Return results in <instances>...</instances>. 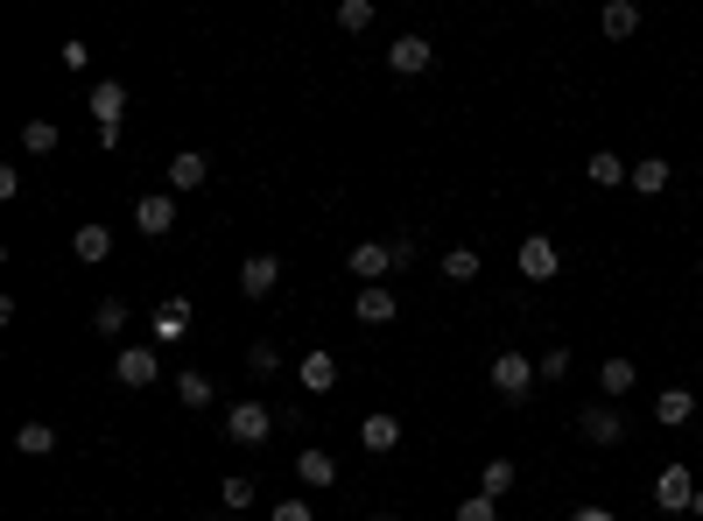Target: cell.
<instances>
[{
  "label": "cell",
  "instance_id": "obj_1",
  "mask_svg": "<svg viewBox=\"0 0 703 521\" xmlns=\"http://www.w3.org/2000/svg\"><path fill=\"white\" fill-rule=\"evenodd\" d=\"M535 381H542V374H535L528 352H514V346L492 352V395H500V401H528V395H535Z\"/></svg>",
  "mask_w": 703,
  "mask_h": 521
},
{
  "label": "cell",
  "instance_id": "obj_2",
  "mask_svg": "<svg viewBox=\"0 0 703 521\" xmlns=\"http://www.w3.org/2000/svg\"><path fill=\"white\" fill-rule=\"evenodd\" d=\"M514 261H520V282H556L563 275V255H556V240H549V233H528Z\"/></svg>",
  "mask_w": 703,
  "mask_h": 521
},
{
  "label": "cell",
  "instance_id": "obj_3",
  "mask_svg": "<svg viewBox=\"0 0 703 521\" xmlns=\"http://www.w3.org/2000/svg\"><path fill=\"white\" fill-rule=\"evenodd\" d=\"M267 430H275L267 401H233V409H226V437L247 444V451H253V444H267Z\"/></svg>",
  "mask_w": 703,
  "mask_h": 521
},
{
  "label": "cell",
  "instance_id": "obj_4",
  "mask_svg": "<svg viewBox=\"0 0 703 521\" xmlns=\"http://www.w3.org/2000/svg\"><path fill=\"white\" fill-rule=\"evenodd\" d=\"M654 508H662V514H690V508H696L690 466H662V480H654Z\"/></svg>",
  "mask_w": 703,
  "mask_h": 521
},
{
  "label": "cell",
  "instance_id": "obj_5",
  "mask_svg": "<svg viewBox=\"0 0 703 521\" xmlns=\"http://www.w3.org/2000/svg\"><path fill=\"white\" fill-rule=\"evenodd\" d=\"M275 289H281V261L275 255H247L239 261V296H247V303H267Z\"/></svg>",
  "mask_w": 703,
  "mask_h": 521
},
{
  "label": "cell",
  "instance_id": "obj_6",
  "mask_svg": "<svg viewBox=\"0 0 703 521\" xmlns=\"http://www.w3.org/2000/svg\"><path fill=\"white\" fill-rule=\"evenodd\" d=\"M429 64H437L429 36H394V42H387V71H394V78H423Z\"/></svg>",
  "mask_w": 703,
  "mask_h": 521
},
{
  "label": "cell",
  "instance_id": "obj_7",
  "mask_svg": "<svg viewBox=\"0 0 703 521\" xmlns=\"http://www.w3.org/2000/svg\"><path fill=\"white\" fill-rule=\"evenodd\" d=\"M134 226H141L148 240L176 233V190H148V198H134Z\"/></svg>",
  "mask_w": 703,
  "mask_h": 521
},
{
  "label": "cell",
  "instance_id": "obj_8",
  "mask_svg": "<svg viewBox=\"0 0 703 521\" xmlns=\"http://www.w3.org/2000/svg\"><path fill=\"white\" fill-rule=\"evenodd\" d=\"M113 381H120V388H155V381H162L155 346H127V352L113 360Z\"/></svg>",
  "mask_w": 703,
  "mask_h": 521
},
{
  "label": "cell",
  "instance_id": "obj_9",
  "mask_svg": "<svg viewBox=\"0 0 703 521\" xmlns=\"http://www.w3.org/2000/svg\"><path fill=\"white\" fill-rule=\"evenodd\" d=\"M352 310H359V324H373V332H380V324H394V318H401V296L387 289V282H373V289H359V296H352Z\"/></svg>",
  "mask_w": 703,
  "mask_h": 521
},
{
  "label": "cell",
  "instance_id": "obj_10",
  "mask_svg": "<svg viewBox=\"0 0 703 521\" xmlns=\"http://www.w3.org/2000/svg\"><path fill=\"white\" fill-rule=\"evenodd\" d=\"M346 268H352V275H359V282H366V289H373V282H380V275H394V247H380V240H359L352 255H346Z\"/></svg>",
  "mask_w": 703,
  "mask_h": 521
},
{
  "label": "cell",
  "instance_id": "obj_11",
  "mask_svg": "<svg viewBox=\"0 0 703 521\" xmlns=\"http://www.w3.org/2000/svg\"><path fill=\"white\" fill-rule=\"evenodd\" d=\"M577 430H585L591 444H619V437H626V415L612 409V401H591V409L577 415Z\"/></svg>",
  "mask_w": 703,
  "mask_h": 521
},
{
  "label": "cell",
  "instance_id": "obj_12",
  "mask_svg": "<svg viewBox=\"0 0 703 521\" xmlns=\"http://www.w3.org/2000/svg\"><path fill=\"white\" fill-rule=\"evenodd\" d=\"M212 184V162L198 156V148H176L170 156V190H204Z\"/></svg>",
  "mask_w": 703,
  "mask_h": 521
},
{
  "label": "cell",
  "instance_id": "obj_13",
  "mask_svg": "<svg viewBox=\"0 0 703 521\" xmlns=\"http://www.w3.org/2000/svg\"><path fill=\"white\" fill-rule=\"evenodd\" d=\"M514 486H520V466H514V458H486V466H478V494H486V500H506Z\"/></svg>",
  "mask_w": 703,
  "mask_h": 521
},
{
  "label": "cell",
  "instance_id": "obj_14",
  "mask_svg": "<svg viewBox=\"0 0 703 521\" xmlns=\"http://www.w3.org/2000/svg\"><path fill=\"white\" fill-rule=\"evenodd\" d=\"M120 113H127V85H120V78H99L92 85V121L99 127H120Z\"/></svg>",
  "mask_w": 703,
  "mask_h": 521
},
{
  "label": "cell",
  "instance_id": "obj_15",
  "mask_svg": "<svg viewBox=\"0 0 703 521\" xmlns=\"http://www.w3.org/2000/svg\"><path fill=\"white\" fill-rule=\"evenodd\" d=\"M359 444H366V451H394V444H401V415L373 409L366 423H359Z\"/></svg>",
  "mask_w": 703,
  "mask_h": 521
},
{
  "label": "cell",
  "instance_id": "obj_16",
  "mask_svg": "<svg viewBox=\"0 0 703 521\" xmlns=\"http://www.w3.org/2000/svg\"><path fill=\"white\" fill-rule=\"evenodd\" d=\"M296 381H303L310 395H331L338 388V360H331V352H310V360L296 367Z\"/></svg>",
  "mask_w": 703,
  "mask_h": 521
},
{
  "label": "cell",
  "instance_id": "obj_17",
  "mask_svg": "<svg viewBox=\"0 0 703 521\" xmlns=\"http://www.w3.org/2000/svg\"><path fill=\"white\" fill-rule=\"evenodd\" d=\"M585 176H591L598 190H619L626 176H633V162H619V156H612V148H598V156L585 162Z\"/></svg>",
  "mask_w": 703,
  "mask_h": 521
},
{
  "label": "cell",
  "instance_id": "obj_18",
  "mask_svg": "<svg viewBox=\"0 0 703 521\" xmlns=\"http://www.w3.org/2000/svg\"><path fill=\"white\" fill-rule=\"evenodd\" d=\"M190 332V296H162L155 303V338H184Z\"/></svg>",
  "mask_w": 703,
  "mask_h": 521
},
{
  "label": "cell",
  "instance_id": "obj_19",
  "mask_svg": "<svg viewBox=\"0 0 703 521\" xmlns=\"http://www.w3.org/2000/svg\"><path fill=\"white\" fill-rule=\"evenodd\" d=\"M296 480L303 486H338V458L331 451H296Z\"/></svg>",
  "mask_w": 703,
  "mask_h": 521
},
{
  "label": "cell",
  "instance_id": "obj_20",
  "mask_svg": "<svg viewBox=\"0 0 703 521\" xmlns=\"http://www.w3.org/2000/svg\"><path fill=\"white\" fill-rule=\"evenodd\" d=\"M654 415H662V430H682L696 415V395L690 388H668V395H654Z\"/></svg>",
  "mask_w": 703,
  "mask_h": 521
},
{
  "label": "cell",
  "instance_id": "obj_21",
  "mask_svg": "<svg viewBox=\"0 0 703 521\" xmlns=\"http://www.w3.org/2000/svg\"><path fill=\"white\" fill-rule=\"evenodd\" d=\"M71 255L78 261H106L113 255V226H78L71 233Z\"/></svg>",
  "mask_w": 703,
  "mask_h": 521
},
{
  "label": "cell",
  "instance_id": "obj_22",
  "mask_svg": "<svg viewBox=\"0 0 703 521\" xmlns=\"http://www.w3.org/2000/svg\"><path fill=\"white\" fill-rule=\"evenodd\" d=\"M598 22H605L612 42H626V36L640 28V8H633V0H605V14H598Z\"/></svg>",
  "mask_w": 703,
  "mask_h": 521
},
{
  "label": "cell",
  "instance_id": "obj_23",
  "mask_svg": "<svg viewBox=\"0 0 703 521\" xmlns=\"http://www.w3.org/2000/svg\"><path fill=\"white\" fill-rule=\"evenodd\" d=\"M626 184L640 190V198H662L668 190V162L662 156H648V162H633V176H626Z\"/></svg>",
  "mask_w": 703,
  "mask_h": 521
},
{
  "label": "cell",
  "instance_id": "obj_24",
  "mask_svg": "<svg viewBox=\"0 0 703 521\" xmlns=\"http://www.w3.org/2000/svg\"><path fill=\"white\" fill-rule=\"evenodd\" d=\"M14 451H22V458H50L57 451V430L50 423H22V430H14Z\"/></svg>",
  "mask_w": 703,
  "mask_h": 521
},
{
  "label": "cell",
  "instance_id": "obj_25",
  "mask_svg": "<svg viewBox=\"0 0 703 521\" xmlns=\"http://www.w3.org/2000/svg\"><path fill=\"white\" fill-rule=\"evenodd\" d=\"M633 381H640L633 360H605V367H598V395H605V401L612 395H633Z\"/></svg>",
  "mask_w": 703,
  "mask_h": 521
},
{
  "label": "cell",
  "instance_id": "obj_26",
  "mask_svg": "<svg viewBox=\"0 0 703 521\" xmlns=\"http://www.w3.org/2000/svg\"><path fill=\"white\" fill-rule=\"evenodd\" d=\"M92 332H99V338H120V332H127V303H120V296H99Z\"/></svg>",
  "mask_w": 703,
  "mask_h": 521
},
{
  "label": "cell",
  "instance_id": "obj_27",
  "mask_svg": "<svg viewBox=\"0 0 703 521\" xmlns=\"http://www.w3.org/2000/svg\"><path fill=\"white\" fill-rule=\"evenodd\" d=\"M443 282H478V247H451L443 255Z\"/></svg>",
  "mask_w": 703,
  "mask_h": 521
},
{
  "label": "cell",
  "instance_id": "obj_28",
  "mask_svg": "<svg viewBox=\"0 0 703 521\" xmlns=\"http://www.w3.org/2000/svg\"><path fill=\"white\" fill-rule=\"evenodd\" d=\"M176 401H184V409H212V381L204 374H176Z\"/></svg>",
  "mask_w": 703,
  "mask_h": 521
},
{
  "label": "cell",
  "instance_id": "obj_29",
  "mask_svg": "<svg viewBox=\"0 0 703 521\" xmlns=\"http://www.w3.org/2000/svg\"><path fill=\"white\" fill-rule=\"evenodd\" d=\"M22 148H28V156H50V148H57V121H28L22 127Z\"/></svg>",
  "mask_w": 703,
  "mask_h": 521
},
{
  "label": "cell",
  "instance_id": "obj_30",
  "mask_svg": "<svg viewBox=\"0 0 703 521\" xmlns=\"http://www.w3.org/2000/svg\"><path fill=\"white\" fill-rule=\"evenodd\" d=\"M218 500H226V514H239V508H253V480H247V472H233V480L218 486Z\"/></svg>",
  "mask_w": 703,
  "mask_h": 521
},
{
  "label": "cell",
  "instance_id": "obj_31",
  "mask_svg": "<svg viewBox=\"0 0 703 521\" xmlns=\"http://www.w3.org/2000/svg\"><path fill=\"white\" fill-rule=\"evenodd\" d=\"M338 28H373V0H338Z\"/></svg>",
  "mask_w": 703,
  "mask_h": 521
},
{
  "label": "cell",
  "instance_id": "obj_32",
  "mask_svg": "<svg viewBox=\"0 0 703 521\" xmlns=\"http://www.w3.org/2000/svg\"><path fill=\"white\" fill-rule=\"evenodd\" d=\"M535 374H542V381H563V374H570V346H549L542 360H535Z\"/></svg>",
  "mask_w": 703,
  "mask_h": 521
},
{
  "label": "cell",
  "instance_id": "obj_33",
  "mask_svg": "<svg viewBox=\"0 0 703 521\" xmlns=\"http://www.w3.org/2000/svg\"><path fill=\"white\" fill-rule=\"evenodd\" d=\"M247 367H253V374L267 381V374H281V352H275V346H267V338H261V346H247Z\"/></svg>",
  "mask_w": 703,
  "mask_h": 521
},
{
  "label": "cell",
  "instance_id": "obj_34",
  "mask_svg": "<svg viewBox=\"0 0 703 521\" xmlns=\"http://www.w3.org/2000/svg\"><path fill=\"white\" fill-rule=\"evenodd\" d=\"M457 521H500V500H486V494L457 500Z\"/></svg>",
  "mask_w": 703,
  "mask_h": 521
},
{
  "label": "cell",
  "instance_id": "obj_35",
  "mask_svg": "<svg viewBox=\"0 0 703 521\" xmlns=\"http://www.w3.org/2000/svg\"><path fill=\"white\" fill-rule=\"evenodd\" d=\"M267 521H317V508H310V500H275Z\"/></svg>",
  "mask_w": 703,
  "mask_h": 521
},
{
  "label": "cell",
  "instance_id": "obj_36",
  "mask_svg": "<svg viewBox=\"0 0 703 521\" xmlns=\"http://www.w3.org/2000/svg\"><path fill=\"white\" fill-rule=\"evenodd\" d=\"M57 64H64V71H85V64H92V50H85V42H64V57H57Z\"/></svg>",
  "mask_w": 703,
  "mask_h": 521
},
{
  "label": "cell",
  "instance_id": "obj_37",
  "mask_svg": "<svg viewBox=\"0 0 703 521\" xmlns=\"http://www.w3.org/2000/svg\"><path fill=\"white\" fill-rule=\"evenodd\" d=\"M570 521H619L612 508H570Z\"/></svg>",
  "mask_w": 703,
  "mask_h": 521
},
{
  "label": "cell",
  "instance_id": "obj_38",
  "mask_svg": "<svg viewBox=\"0 0 703 521\" xmlns=\"http://www.w3.org/2000/svg\"><path fill=\"white\" fill-rule=\"evenodd\" d=\"M690 514H696V521H703V486H696V508H690Z\"/></svg>",
  "mask_w": 703,
  "mask_h": 521
},
{
  "label": "cell",
  "instance_id": "obj_39",
  "mask_svg": "<svg viewBox=\"0 0 703 521\" xmlns=\"http://www.w3.org/2000/svg\"><path fill=\"white\" fill-rule=\"evenodd\" d=\"M366 521H401V514H366Z\"/></svg>",
  "mask_w": 703,
  "mask_h": 521
}]
</instances>
